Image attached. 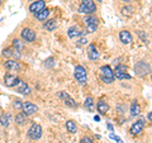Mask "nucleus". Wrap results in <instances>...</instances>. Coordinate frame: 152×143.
I'll return each mask as SVG.
<instances>
[{
  "instance_id": "1",
  "label": "nucleus",
  "mask_w": 152,
  "mask_h": 143,
  "mask_svg": "<svg viewBox=\"0 0 152 143\" xmlns=\"http://www.w3.org/2000/svg\"><path fill=\"white\" fill-rule=\"evenodd\" d=\"M99 71H100V79L104 84H113L114 82V71L112 70V67L109 65H104L102 66L100 69H99Z\"/></svg>"
},
{
  "instance_id": "2",
  "label": "nucleus",
  "mask_w": 152,
  "mask_h": 143,
  "mask_svg": "<svg viewBox=\"0 0 152 143\" xmlns=\"http://www.w3.org/2000/svg\"><path fill=\"white\" fill-rule=\"evenodd\" d=\"M79 13L85 14V15H90L96 12V5H95L94 0H83L81 4L79 5Z\"/></svg>"
},
{
  "instance_id": "3",
  "label": "nucleus",
  "mask_w": 152,
  "mask_h": 143,
  "mask_svg": "<svg viewBox=\"0 0 152 143\" xmlns=\"http://www.w3.org/2000/svg\"><path fill=\"white\" fill-rule=\"evenodd\" d=\"M74 77L80 85H86L88 82V71L81 65H77L74 70Z\"/></svg>"
},
{
  "instance_id": "4",
  "label": "nucleus",
  "mask_w": 152,
  "mask_h": 143,
  "mask_svg": "<svg viewBox=\"0 0 152 143\" xmlns=\"http://www.w3.org/2000/svg\"><path fill=\"white\" fill-rule=\"evenodd\" d=\"M134 72L140 77H145V76L150 75L151 72V65L148 62H146V61H140L134 66Z\"/></svg>"
},
{
  "instance_id": "5",
  "label": "nucleus",
  "mask_w": 152,
  "mask_h": 143,
  "mask_svg": "<svg viewBox=\"0 0 152 143\" xmlns=\"http://www.w3.org/2000/svg\"><path fill=\"white\" fill-rule=\"evenodd\" d=\"M84 23H85V26H86V32L88 33H94L98 29L99 19L95 15H93V14H90V15H85Z\"/></svg>"
},
{
  "instance_id": "6",
  "label": "nucleus",
  "mask_w": 152,
  "mask_h": 143,
  "mask_svg": "<svg viewBox=\"0 0 152 143\" xmlns=\"http://www.w3.org/2000/svg\"><path fill=\"white\" fill-rule=\"evenodd\" d=\"M28 137L31 138L32 141H38L42 138V134H43V131H42V127L39 124H37V123H33L31 125V128L28 129L27 132Z\"/></svg>"
},
{
  "instance_id": "7",
  "label": "nucleus",
  "mask_w": 152,
  "mask_h": 143,
  "mask_svg": "<svg viewBox=\"0 0 152 143\" xmlns=\"http://www.w3.org/2000/svg\"><path fill=\"white\" fill-rule=\"evenodd\" d=\"M3 56L4 57H7V58L9 60H17V61H19L22 58V52H19L17 48H14V47L12 46V47H8V48H5L3 51Z\"/></svg>"
},
{
  "instance_id": "8",
  "label": "nucleus",
  "mask_w": 152,
  "mask_h": 143,
  "mask_svg": "<svg viewBox=\"0 0 152 143\" xmlns=\"http://www.w3.org/2000/svg\"><path fill=\"white\" fill-rule=\"evenodd\" d=\"M145 124H146L145 119H138L137 122H134L131 125V128H129L131 134L132 136H138V134H141L142 131H143V128H145Z\"/></svg>"
},
{
  "instance_id": "9",
  "label": "nucleus",
  "mask_w": 152,
  "mask_h": 143,
  "mask_svg": "<svg viewBox=\"0 0 152 143\" xmlns=\"http://www.w3.org/2000/svg\"><path fill=\"white\" fill-rule=\"evenodd\" d=\"M20 37L24 42H28V43H32V42L36 41V32L31 29V28H23L20 32Z\"/></svg>"
},
{
  "instance_id": "10",
  "label": "nucleus",
  "mask_w": 152,
  "mask_h": 143,
  "mask_svg": "<svg viewBox=\"0 0 152 143\" xmlns=\"http://www.w3.org/2000/svg\"><path fill=\"white\" fill-rule=\"evenodd\" d=\"M58 98L65 103V105H66V107L72 108V109L77 108V103H76L75 100H74V98H71L66 91H60V93H58Z\"/></svg>"
},
{
  "instance_id": "11",
  "label": "nucleus",
  "mask_w": 152,
  "mask_h": 143,
  "mask_svg": "<svg viewBox=\"0 0 152 143\" xmlns=\"http://www.w3.org/2000/svg\"><path fill=\"white\" fill-rule=\"evenodd\" d=\"M86 31H84L81 29L79 26H72V27H70L69 28V31H67V36L71 38V39H75V38H79V37H83L86 34Z\"/></svg>"
},
{
  "instance_id": "12",
  "label": "nucleus",
  "mask_w": 152,
  "mask_h": 143,
  "mask_svg": "<svg viewBox=\"0 0 152 143\" xmlns=\"http://www.w3.org/2000/svg\"><path fill=\"white\" fill-rule=\"evenodd\" d=\"M22 112L29 117V115H33V114H36L38 112V107L31 101H24L23 103V107H22Z\"/></svg>"
},
{
  "instance_id": "13",
  "label": "nucleus",
  "mask_w": 152,
  "mask_h": 143,
  "mask_svg": "<svg viewBox=\"0 0 152 143\" xmlns=\"http://www.w3.org/2000/svg\"><path fill=\"white\" fill-rule=\"evenodd\" d=\"M45 8H46V1L45 0H36V1H33L29 5V12L32 14H37V13H39L41 10H43Z\"/></svg>"
},
{
  "instance_id": "14",
  "label": "nucleus",
  "mask_w": 152,
  "mask_h": 143,
  "mask_svg": "<svg viewBox=\"0 0 152 143\" xmlns=\"http://www.w3.org/2000/svg\"><path fill=\"white\" fill-rule=\"evenodd\" d=\"M14 89H15V91L22 94V95H31V88L28 86V85L26 84V81L20 80L19 82L14 86Z\"/></svg>"
},
{
  "instance_id": "15",
  "label": "nucleus",
  "mask_w": 152,
  "mask_h": 143,
  "mask_svg": "<svg viewBox=\"0 0 152 143\" xmlns=\"http://www.w3.org/2000/svg\"><path fill=\"white\" fill-rule=\"evenodd\" d=\"M20 81V79L18 77L15 75H10V74H7L4 76V85L8 88H14L15 85Z\"/></svg>"
},
{
  "instance_id": "16",
  "label": "nucleus",
  "mask_w": 152,
  "mask_h": 143,
  "mask_svg": "<svg viewBox=\"0 0 152 143\" xmlns=\"http://www.w3.org/2000/svg\"><path fill=\"white\" fill-rule=\"evenodd\" d=\"M4 67L9 71H20L22 70L20 63H19L17 60H10V58L4 62Z\"/></svg>"
},
{
  "instance_id": "17",
  "label": "nucleus",
  "mask_w": 152,
  "mask_h": 143,
  "mask_svg": "<svg viewBox=\"0 0 152 143\" xmlns=\"http://www.w3.org/2000/svg\"><path fill=\"white\" fill-rule=\"evenodd\" d=\"M88 58L90 60V61H98V58H99V51H98V48H96V46L95 45H89V47H88Z\"/></svg>"
},
{
  "instance_id": "18",
  "label": "nucleus",
  "mask_w": 152,
  "mask_h": 143,
  "mask_svg": "<svg viewBox=\"0 0 152 143\" xmlns=\"http://www.w3.org/2000/svg\"><path fill=\"white\" fill-rule=\"evenodd\" d=\"M119 41L122 42L123 45H129L132 43L133 38H132V34L129 31H121L119 32Z\"/></svg>"
},
{
  "instance_id": "19",
  "label": "nucleus",
  "mask_w": 152,
  "mask_h": 143,
  "mask_svg": "<svg viewBox=\"0 0 152 143\" xmlns=\"http://www.w3.org/2000/svg\"><path fill=\"white\" fill-rule=\"evenodd\" d=\"M96 109L100 115H104V114H107L109 112V105L107 101H104V100H99L98 104H96Z\"/></svg>"
},
{
  "instance_id": "20",
  "label": "nucleus",
  "mask_w": 152,
  "mask_h": 143,
  "mask_svg": "<svg viewBox=\"0 0 152 143\" xmlns=\"http://www.w3.org/2000/svg\"><path fill=\"white\" fill-rule=\"evenodd\" d=\"M129 112H131V115L132 117H137L141 113V105L138 104L137 100H133V101H132L131 108H129Z\"/></svg>"
},
{
  "instance_id": "21",
  "label": "nucleus",
  "mask_w": 152,
  "mask_h": 143,
  "mask_svg": "<svg viewBox=\"0 0 152 143\" xmlns=\"http://www.w3.org/2000/svg\"><path fill=\"white\" fill-rule=\"evenodd\" d=\"M27 119H28V115L20 110L15 115V119H14V120H15V124L17 125H23V124H26V123H27Z\"/></svg>"
},
{
  "instance_id": "22",
  "label": "nucleus",
  "mask_w": 152,
  "mask_h": 143,
  "mask_svg": "<svg viewBox=\"0 0 152 143\" xmlns=\"http://www.w3.org/2000/svg\"><path fill=\"white\" fill-rule=\"evenodd\" d=\"M84 107L86 108L89 112H93V110H94L95 100H94V98L91 96V95H89V96L85 98V100H84Z\"/></svg>"
},
{
  "instance_id": "23",
  "label": "nucleus",
  "mask_w": 152,
  "mask_h": 143,
  "mask_svg": "<svg viewBox=\"0 0 152 143\" xmlns=\"http://www.w3.org/2000/svg\"><path fill=\"white\" fill-rule=\"evenodd\" d=\"M12 122V117L9 113H3L1 115H0V124H1L3 127H9V124H10Z\"/></svg>"
},
{
  "instance_id": "24",
  "label": "nucleus",
  "mask_w": 152,
  "mask_h": 143,
  "mask_svg": "<svg viewBox=\"0 0 152 143\" xmlns=\"http://www.w3.org/2000/svg\"><path fill=\"white\" fill-rule=\"evenodd\" d=\"M48 15H50V10H48V9H46V8L43 9V10H41L39 13L34 14L36 19H37V20H39V22H46L47 18H48Z\"/></svg>"
},
{
  "instance_id": "25",
  "label": "nucleus",
  "mask_w": 152,
  "mask_h": 143,
  "mask_svg": "<svg viewBox=\"0 0 152 143\" xmlns=\"http://www.w3.org/2000/svg\"><path fill=\"white\" fill-rule=\"evenodd\" d=\"M57 27V20L56 19H47L45 23V29L48 32H53Z\"/></svg>"
},
{
  "instance_id": "26",
  "label": "nucleus",
  "mask_w": 152,
  "mask_h": 143,
  "mask_svg": "<svg viewBox=\"0 0 152 143\" xmlns=\"http://www.w3.org/2000/svg\"><path fill=\"white\" fill-rule=\"evenodd\" d=\"M13 47L14 48H17L19 52H23L26 50V43H24V41L18 39V38H14L13 39Z\"/></svg>"
},
{
  "instance_id": "27",
  "label": "nucleus",
  "mask_w": 152,
  "mask_h": 143,
  "mask_svg": "<svg viewBox=\"0 0 152 143\" xmlns=\"http://www.w3.org/2000/svg\"><path fill=\"white\" fill-rule=\"evenodd\" d=\"M114 79H117V80H131L132 76L128 72H119V71H114Z\"/></svg>"
},
{
  "instance_id": "28",
  "label": "nucleus",
  "mask_w": 152,
  "mask_h": 143,
  "mask_svg": "<svg viewBox=\"0 0 152 143\" xmlns=\"http://www.w3.org/2000/svg\"><path fill=\"white\" fill-rule=\"evenodd\" d=\"M66 129H67V132L71 133V134H75V133L77 132L76 123L74 120H67V122H66Z\"/></svg>"
},
{
  "instance_id": "29",
  "label": "nucleus",
  "mask_w": 152,
  "mask_h": 143,
  "mask_svg": "<svg viewBox=\"0 0 152 143\" xmlns=\"http://www.w3.org/2000/svg\"><path fill=\"white\" fill-rule=\"evenodd\" d=\"M133 13H134V8H133V7L128 5V7H123V8H122V14H123V15L131 17Z\"/></svg>"
},
{
  "instance_id": "30",
  "label": "nucleus",
  "mask_w": 152,
  "mask_h": 143,
  "mask_svg": "<svg viewBox=\"0 0 152 143\" xmlns=\"http://www.w3.org/2000/svg\"><path fill=\"white\" fill-rule=\"evenodd\" d=\"M22 107H23V103H22V100H19V99L13 100V108L15 109V110L20 112V110H22Z\"/></svg>"
},
{
  "instance_id": "31",
  "label": "nucleus",
  "mask_w": 152,
  "mask_h": 143,
  "mask_svg": "<svg viewBox=\"0 0 152 143\" xmlns=\"http://www.w3.org/2000/svg\"><path fill=\"white\" fill-rule=\"evenodd\" d=\"M114 71H119V72H127L128 67H127V65H124V63H118L115 66V70H114Z\"/></svg>"
},
{
  "instance_id": "32",
  "label": "nucleus",
  "mask_w": 152,
  "mask_h": 143,
  "mask_svg": "<svg viewBox=\"0 0 152 143\" xmlns=\"http://www.w3.org/2000/svg\"><path fill=\"white\" fill-rule=\"evenodd\" d=\"M80 143H94V142H93V139L90 137L85 136V137H83L81 139H80Z\"/></svg>"
},
{
  "instance_id": "33",
  "label": "nucleus",
  "mask_w": 152,
  "mask_h": 143,
  "mask_svg": "<svg viewBox=\"0 0 152 143\" xmlns=\"http://www.w3.org/2000/svg\"><path fill=\"white\" fill-rule=\"evenodd\" d=\"M53 65H55V60L52 58V57H51V58H48V60H47L46 62H45V66H47V67H52Z\"/></svg>"
},
{
  "instance_id": "34",
  "label": "nucleus",
  "mask_w": 152,
  "mask_h": 143,
  "mask_svg": "<svg viewBox=\"0 0 152 143\" xmlns=\"http://www.w3.org/2000/svg\"><path fill=\"white\" fill-rule=\"evenodd\" d=\"M110 138H112V139H114V141H115L117 143H123V141H122V139H121V138L118 137V136H115V134H114V133H110Z\"/></svg>"
},
{
  "instance_id": "35",
  "label": "nucleus",
  "mask_w": 152,
  "mask_h": 143,
  "mask_svg": "<svg viewBox=\"0 0 152 143\" xmlns=\"http://www.w3.org/2000/svg\"><path fill=\"white\" fill-rule=\"evenodd\" d=\"M79 38H80V39L77 41V43H79V45H86V43H88L86 37H84V36H83V37H79Z\"/></svg>"
},
{
  "instance_id": "36",
  "label": "nucleus",
  "mask_w": 152,
  "mask_h": 143,
  "mask_svg": "<svg viewBox=\"0 0 152 143\" xmlns=\"http://www.w3.org/2000/svg\"><path fill=\"white\" fill-rule=\"evenodd\" d=\"M138 34H140V36H141L142 38H143V39H145V41L147 39V36L145 34V33H143V32H138Z\"/></svg>"
},
{
  "instance_id": "37",
  "label": "nucleus",
  "mask_w": 152,
  "mask_h": 143,
  "mask_svg": "<svg viewBox=\"0 0 152 143\" xmlns=\"http://www.w3.org/2000/svg\"><path fill=\"white\" fill-rule=\"evenodd\" d=\"M147 120H148V122L152 120V113H148V114H147Z\"/></svg>"
},
{
  "instance_id": "38",
  "label": "nucleus",
  "mask_w": 152,
  "mask_h": 143,
  "mask_svg": "<svg viewBox=\"0 0 152 143\" xmlns=\"http://www.w3.org/2000/svg\"><path fill=\"white\" fill-rule=\"evenodd\" d=\"M94 120L95 122H100V115H95L94 117Z\"/></svg>"
},
{
  "instance_id": "39",
  "label": "nucleus",
  "mask_w": 152,
  "mask_h": 143,
  "mask_svg": "<svg viewBox=\"0 0 152 143\" xmlns=\"http://www.w3.org/2000/svg\"><path fill=\"white\" fill-rule=\"evenodd\" d=\"M107 127H108V129H109V131H110V132H113V125H112V124H109V123H108V124H107Z\"/></svg>"
},
{
  "instance_id": "40",
  "label": "nucleus",
  "mask_w": 152,
  "mask_h": 143,
  "mask_svg": "<svg viewBox=\"0 0 152 143\" xmlns=\"http://www.w3.org/2000/svg\"><path fill=\"white\" fill-rule=\"evenodd\" d=\"M121 1H123V3H131V1H133V0H121Z\"/></svg>"
},
{
  "instance_id": "41",
  "label": "nucleus",
  "mask_w": 152,
  "mask_h": 143,
  "mask_svg": "<svg viewBox=\"0 0 152 143\" xmlns=\"http://www.w3.org/2000/svg\"><path fill=\"white\" fill-rule=\"evenodd\" d=\"M4 3V0H0V5H1V4Z\"/></svg>"
}]
</instances>
